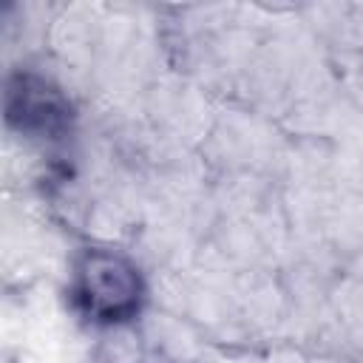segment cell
Listing matches in <instances>:
<instances>
[{
    "label": "cell",
    "mask_w": 363,
    "mask_h": 363,
    "mask_svg": "<svg viewBox=\"0 0 363 363\" xmlns=\"http://www.w3.org/2000/svg\"><path fill=\"white\" fill-rule=\"evenodd\" d=\"M74 295L94 320H128L142 301V281L133 264L116 252L91 250L77 264Z\"/></svg>",
    "instance_id": "1"
}]
</instances>
